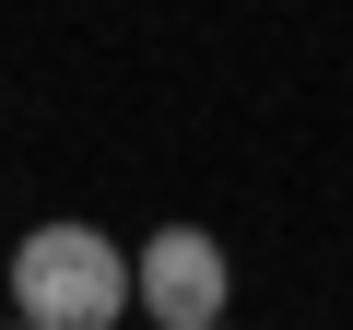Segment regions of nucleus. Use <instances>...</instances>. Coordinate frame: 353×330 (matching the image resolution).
I'll list each match as a JSON object with an SVG mask.
<instances>
[{"label": "nucleus", "mask_w": 353, "mask_h": 330, "mask_svg": "<svg viewBox=\"0 0 353 330\" xmlns=\"http://www.w3.org/2000/svg\"><path fill=\"white\" fill-rule=\"evenodd\" d=\"M130 307H141L153 330L224 318V307H236V248H224L212 224H153V236L130 248Z\"/></svg>", "instance_id": "f03ea898"}, {"label": "nucleus", "mask_w": 353, "mask_h": 330, "mask_svg": "<svg viewBox=\"0 0 353 330\" xmlns=\"http://www.w3.org/2000/svg\"><path fill=\"white\" fill-rule=\"evenodd\" d=\"M0 295H12V318H36V330H118L130 318V248L106 224H83V213L24 224Z\"/></svg>", "instance_id": "f257e3e1"}, {"label": "nucleus", "mask_w": 353, "mask_h": 330, "mask_svg": "<svg viewBox=\"0 0 353 330\" xmlns=\"http://www.w3.org/2000/svg\"><path fill=\"white\" fill-rule=\"evenodd\" d=\"M201 330H224V318H201Z\"/></svg>", "instance_id": "20e7f679"}, {"label": "nucleus", "mask_w": 353, "mask_h": 330, "mask_svg": "<svg viewBox=\"0 0 353 330\" xmlns=\"http://www.w3.org/2000/svg\"><path fill=\"white\" fill-rule=\"evenodd\" d=\"M12 330H36V318H12Z\"/></svg>", "instance_id": "7ed1b4c3"}]
</instances>
